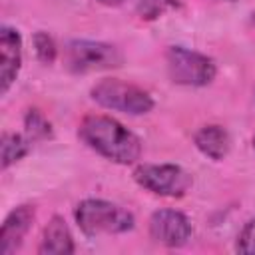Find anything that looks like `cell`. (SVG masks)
I'll list each match as a JSON object with an SVG mask.
<instances>
[{
  "label": "cell",
  "instance_id": "13",
  "mask_svg": "<svg viewBox=\"0 0 255 255\" xmlns=\"http://www.w3.org/2000/svg\"><path fill=\"white\" fill-rule=\"evenodd\" d=\"M24 128H26V137L30 141H36V139H46L52 135V128H50V122L38 112V110H30L24 118Z\"/></svg>",
  "mask_w": 255,
  "mask_h": 255
},
{
  "label": "cell",
  "instance_id": "2",
  "mask_svg": "<svg viewBox=\"0 0 255 255\" xmlns=\"http://www.w3.org/2000/svg\"><path fill=\"white\" fill-rule=\"evenodd\" d=\"M74 219L80 231L88 237L120 235L133 229V213L126 207L106 199H82L74 209Z\"/></svg>",
  "mask_w": 255,
  "mask_h": 255
},
{
  "label": "cell",
  "instance_id": "6",
  "mask_svg": "<svg viewBox=\"0 0 255 255\" xmlns=\"http://www.w3.org/2000/svg\"><path fill=\"white\" fill-rule=\"evenodd\" d=\"M133 181L145 191L159 197H183L191 185V175L175 163H137Z\"/></svg>",
  "mask_w": 255,
  "mask_h": 255
},
{
  "label": "cell",
  "instance_id": "12",
  "mask_svg": "<svg viewBox=\"0 0 255 255\" xmlns=\"http://www.w3.org/2000/svg\"><path fill=\"white\" fill-rule=\"evenodd\" d=\"M30 139L26 135H20V133H12V131H6L2 135V169H8L12 163L20 161L28 151H30Z\"/></svg>",
  "mask_w": 255,
  "mask_h": 255
},
{
  "label": "cell",
  "instance_id": "17",
  "mask_svg": "<svg viewBox=\"0 0 255 255\" xmlns=\"http://www.w3.org/2000/svg\"><path fill=\"white\" fill-rule=\"evenodd\" d=\"M98 2H102V4H106V6H120L124 0H98Z\"/></svg>",
  "mask_w": 255,
  "mask_h": 255
},
{
  "label": "cell",
  "instance_id": "11",
  "mask_svg": "<svg viewBox=\"0 0 255 255\" xmlns=\"http://www.w3.org/2000/svg\"><path fill=\"white\" fill-rule=\"evenodd\" d=\"M193 143L205 157H209L213 161L225 159L231 149V137H229L227 129L221 126H215V124L199 128L193 135Z\"/></svg>",
  "mask_w": 255,
  "mask_h": 255
},
{
  "label": "cell",
  "instance_id": "8",
  "mask_svg": "<svg viewBox=\"0 0 255 255\" xmlns=\"http://www.w3.org/2000/svg\"><path fill=\"white\" fill-rule=\"evenodd\" d=\"M22 66V38L16 28L2 26L0 30V88L2 94L16 82Z\"/></svg>",
  "mask_w": 255,
  "mask_h": 255
},
{
  "label": "cell",
  "instance_id": "10",
  "mask_svg": "<svg viewBox=\"0 0 255 255\" xmlns=\"http://www.w3.org/2000/svg\"><path fill=\"white\" fill-rule=\"evenodd\" d=\"M74 251H76L74 237H72V231L66 219L60 215H54L42 231L38 253L40 255H70Z\"/></svg>",
  "mask_w": 255,
  "mask_h": 255
},
{
  "label": "cell",
  "instance_id": "18",
  "mask_svg": "<svg viewBox=\"0 0 255 255\" xmlns=\"http://www.w3.org/2000/svg\"><path fill=\"white\" fill-rule=\"evenodd\" d=\"M251 143H253V149H255V133H253V139H251Z\"/></svg>",
  "mask_w": 255,
  "mask_h": 255
},
{
  "label": "cell",
  "instance_id": "7",
  "mask_svg": "<svg viewBox=\"0 0 255 255\" xmlns=\"http://www.w3.org/2000/svg\"><path fill=\"white\" fill-rule=\"evenodd\" d=\"M193 227L185 213L175 209H157L149 217V237L165 247H183L191 239Z\"/></svg>",
  "mask_w": 255,
  "mask_h": 255
},
{
  "label": "cell",
  "instance_id": "16",
  "mask_svg": "<svg viewBox=\"0 0 255 255\" xmlns=\"http://www.w3.org/2000/svg\"><path fill=\"white\" fill-rule=\"evenodd\" d=\"M235 249L239 253H255V219H249L237 235Z\"/></svg>",
  "mask_w": 255,
  "mask_h": 255
},
{
  "label": "cell",
  "instance_id": "14",
  "mask_svg": "<svg viewBox=\"0 0 255 255\" xmlns=\"http://www.w3.org/2000/svg\"><path fill=\"white\" fill-rule=\"evenodd\" d=\"M34 52H36V58L42 62V64H54L56 56H58V48H56V42L50 34L46 32H36L34 34Z\"/></svg>",
  "mask_w": 255,
  "mask_h": 255
},
{
  "label": "cell",
  "instance_id": "4",
  "mask_svg": "<svg viewBox=\"0 0 255 255\" xmlns=\"http://www.w3.org/2000/svg\"><path fill=\"white\" fill-rule=\"evenodd\" d=\"M165 66L173 84L191 88L211 84L217 74V66L209 56L183 46H169L165 50Z\"/></svg>",
  "mask_w": 255,
  "mask_h": 255
},
{
  "label": "cell",
  "instance_id": "9",
  "mask_svg": "<svg viewBox=\"0 0 255 255\" xmlns=\"http://www.w3.org/2000/svg\"><path fill=\"white\" fill-rule=\"evenodd\" d=\"M34 217L36 211L32 205H18L6 215L0 229V255H10L22 245L34 223Z\"/></svg>",
  "mask_w": 255,
  "mask_h": 255
},
{
  "label": "cell",
  "instance_id": "3",
  "mask_svg": "<svg viewBox=\"0 0 255 255\" xmlns=\"http://www.w3.org/2000/svg\"><path fill=\"white\" fill-rule=\"evenodd\" d=\"M90 96L98 106L128 116H143L153 108V100L143 88L120 78H104L96 82L90 90Z\"/></svg>",
  "mask_w": 255,
  "mask_h": 255
},
{
  "label": "cell",
  "instance_id": "5",
  "mask_svg": "<svg viewBox=\"0 0 255 255\" xmlns=\"http://www.w3.org/2000/svg\"><path fill=\"white\" fill-rule=\"evenodd\" d=\"M124 62L122 52L106 42L72 40L64 48V66L74 74H90L120 68Z\"/></svg>",
  "mask_w": 255,
  "mask_h": 255
},
{
  "label": "cell",
  "instance_id": "1",
  "mask_svg": "<svg viewBox=\"0 0 255 255\" xmlns=\"http://www.w3.org/2000/svg\"><path fill=\"white\" fill-rule=\"evenodd\" d=\"M78 137L98 155L120 165L135 163L141 157L139 137L118 120L104 114L86 116L78 126Z\"/></svg>",
  "mask_w": 255,
  "mask_h": 255
},
{
  "label": "cell",
  "instance_id": "15",
  "mask_svg": "<svg viewBox=\"0 0 255 255\" xmlns=\"http://www.w3.org/2000/svg\"><path fill=\"white\" fill-rule=\"evenodd\" d=\"M177 2L175 0H139L137 2V12L141 18L145 20H153L157 16H161L165 10L175 8Z\"/></svg>",
  "mask_w": 255,
  "mask_h": 255
}]
</instances>
